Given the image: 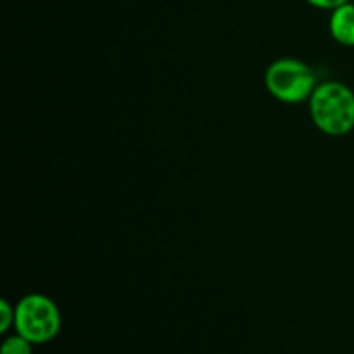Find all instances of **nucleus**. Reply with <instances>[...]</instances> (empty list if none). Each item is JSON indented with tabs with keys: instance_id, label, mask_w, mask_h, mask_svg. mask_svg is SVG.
I'll return each mask as SVG.
<instances>
[{
	"instance_id": "39448f33",
	"label": "nucleus",
	"mask_w": 354,
	"mask_h": 354,
	"mask_svg": "<svg viewBox=\"0 0 354 354\" xmlns=\"http://www.w3.org/2000/svg\"><path fill=\"white\" fill-rule=\"evenodd\" d=\"M0 354H31V342L21 334H16L3 341Z\"/></svg>"
},
{
	"instance_id": "423d86ee",
	"label": "nucleus",
	"mask_w": 354,
	"mask_h": 354,
	"mask_svg": "<svg viewBox=\"0 0 354 354\" xmlns=\"http://www.w3.org/2000/svg\"><path fill=\"white\" fill-rule=\"evenodd\" d=\"M14 318H16V308L10 306L6 299L0 301V332L2 334H6L10 325H14Z\"/></svg>"
},
{
	"instance_id": "0eeeda50",
	"label": "nucleus",
	"mask_w": 354,
	"mask_h": 354,
	"mask_svg": "<svg viewBox=\"0 0 354 354\" xmlns=\"http://www.w3.org/2000/svg\"><path fill=\"white\" fill-rule=\"evenodd\" d=\"M306 2H310L311 6L315 7H320V9H337V7H341L342 3H346L348 0H306Z\"/></svg>"
},
{
	"instance_id": "20e7f679",
	"label": "nucleus",
	"mask_w": 354,
	"mask_h": 354,
	"mask_svg": "<svg viewBox=\"0 0 354 354\" xmlns=\"http://www.w3.org/2000/svg\"><path fill=\"white\" fill-rule=\"evenodd\" d=\"M330 33L339 44L354 47V3H342L332 10Z\"/></svg>"
},
{
	"instance_id": "f257e3e1",
	"label": "nucleus",
	"mask_w": 354,
	"mask_h": 354,
	"mask_svg": "<svg viewBox=\"0 0 354 354\" xmlns=\"http://www.w3.org/2000/svg\"><path fill=\"white\" fill-rule=\"evenodd\" d=\"M310 114L318 130L341 137L354 128V92L344 83L327 82L310 97Z\"/></svg>"
},
{
	"instance_id": "f03ea898",
	"label": "nucleus",
	"mask_w": 354,
	"mask_h": 354,
	"mask_svg": "<svg viewBox=\"0 0 354 354\" xmlns=\"http://www.w3.org/2000/svg\"><path fill=\"white\" fill-rule=\"evenodd\" d=\"M14 327L31 344H44L61 330V313L47 296L30 294L17 303Z\"/></svg>"
},
{
	"instance_id": "7ed1b4c3",
	"label": "nucleus",
	"mask_w": 354,
	"mask_h": 354,
	"mask_svg": "<svg viewBox=\"0 0 354 354\" xmlns=\"http://www.w3.org/2000/svg\"><path fill=\"white\" fill-rule=\"evenodd\" d=\"M265 83L275 99L287 104H297L310 99L317 88L313 69L297 59H279L266 69Z\"/></svg>"
}]
</instances>
